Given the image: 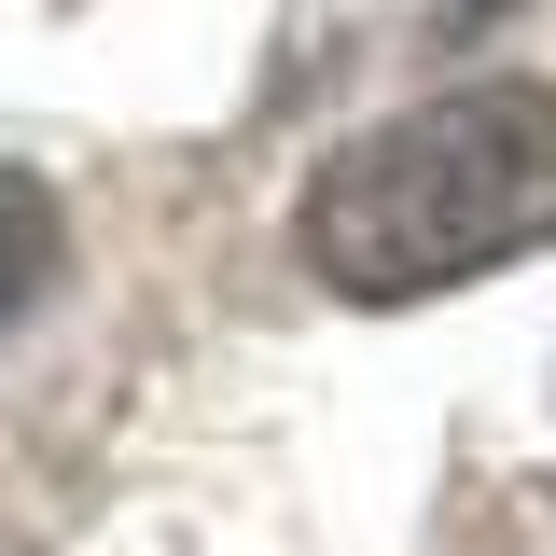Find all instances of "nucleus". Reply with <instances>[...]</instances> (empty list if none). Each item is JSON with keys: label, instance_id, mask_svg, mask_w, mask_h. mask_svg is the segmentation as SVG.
<instances>
[{"label": "nucleus", "instance_id": "obj_2", "mask_svg": "<svg viewBox=\"0 0 556 556\" xmlns=\"http://www.w3.org/2000/svg\"><path fill=\"white\" fill-rule=\"evenodd\" d=\"M42 278H56V195L28 167H0V334L42 306Z\"/></svg>", "mask_w": 556, "mask_h": 556}, {"label": "nucleus", "instance_id": "obj_1", "mask_svg": "<svg viewBox=\"0 0 556 556\" xmlns=\"http://www.w3.org/2000/svg\"><path fill=\"white\" fill-rule=\"evenodd\" d=\"M556 237V84H445L306 167L292 251L348 306H417Z\"/></svg>", "mask_w": 556, "mask_h": 556}]
</instances>
